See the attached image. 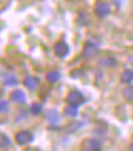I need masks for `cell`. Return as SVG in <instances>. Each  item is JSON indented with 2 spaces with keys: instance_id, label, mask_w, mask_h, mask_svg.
Listing matches in <instances>:
<instances>
[{
  "instance_id": "obj_18",
  "label": "cell",
  "mask_w": 133,
  "mask_h": 151,
  "mask_svg": "<svg viewBox=\"0 0 133 151\" xmlns=\"http://www.w3.org/2000/svg\"><path fill=\"white\" fill-rule=\"evenodd\" d=\"M9 109H10V104H9V101H6V100H1V101H0V114H4V113H7Z\"/></svg>"
},
{
  "instance_id": "obj_8",
  "label": "cell",
  "mask_w": 133,
  "mask_h": 151,
  "mask_svg": "<svg viewBox=\"0 0 133 151\" xmlns=\"http://www.w3.org/2000/svg\"><path fill=\"white\" fill-rule=\"evenodd\" d=\"M25 86L27 88H30V90H34L37 86H39V78L37 77H33V76H29V77H26L25 78Z\"/></svg>"
},
{
  "instance_id": "obj_7",
  "label": "cell",
  "mask_w": 133,
  "mask_h": 151,
  "mask_svg": "<svg viewBox=\"0 0 133 151\" xmlns=\"http://www.w3.org/2000/svg\"><path fill=\"white\" fill-rule=\"evenodd\" d=\"M46 118H47V121H49L50 124H57L59 121H60V114H59L57 110H55V109L47 110L46 111Z\"/></svg>"
},
{
  "instance_id": "obj_2",
  "label": "cell",
  "mask_w": 133,
  "mask_h": 151,
  "mask_svg": "<svg viewBox=\"0 0 133 151\" xmlns=\"http://www.w3.org/2000/svg\"><path fill=\"white\" fill-rule=\"evenodd\" d=\"M15 140H16V143L19 144V145H27L29 143L33 141V134H32L30 131H27V130H23V131L16 133Z\"/></svg>"
},
{
  "instance_id": "obj_1",
  "label": "cell",
  "mask_w": 133,
  "mask_h": 151,
  "mask_svg": "<svg viewBox=\"0 0 133 151\" xmlns=\"http://www.w3.org/2000/svg\"><path fill=\"white\" fill-rule=\"evenodd\" d=\"M66 103H67V104H70V106L79 107L80 104H83V103H84V97H83V94H82V93L73 90V91H70L69 94H67Z\"/></svg>"
},
{
  "instance_id": "obj_9",
  "label": "cell",
  "mask_w": 133,
  "mask_h": 151,
  "mask_svg": "<svg viewBox=\"0 0 133 151\" xmlns=\"http://www.w3.org/2000/svg\"><path fill=\"white\" fill-rule=\"evenodd\" d=\"M10 100L15 101V103H22V101L26 100V96L22 90H16V91H13L10 94Z\"/></svg>"
},
{
  "instance_id": "obj_16",
  "label": "cell",
  "mask_w": 133,
  "mask_h": 151,
  "mask_svg": "<svg viewBox=\"0 0 133 151\" xmlns=\"http://www.w3.org/2000/svg\"><path fill=\"white\" fill-rule=\"evenodd\" d=\"M42 104H39V103H33L32 106H30V113L33 114V116H39L40 113H42Z\"/></svg>"
},
{
  "instance_id": "obj_17",
  "label": "cell",
  "mask_w": 133,
  "mask_h": 151,
  "mask_svg": "<svg viewBox=\"0 0 133 151\" xmlns=\"http://www.w3.org/2000/svg\"><path fill=\"white\" fill-rule=\"evenodd\" d=\"M100 64H102V66L112 67V66H115V64H116V59H113V57H106V59L100 60Z\"/></svg>"
},
{
  "instance_id": "obj_12",
  "label": "cell",
  "mask_w": 133,
  "mask_h": 151,
  "mask_svg": "<svg viewBox=\"0 0 133 151\" xmlns=\"http://www.w3.org/2000/svg\"><path fill=\"white\" fill-rule=\"evenodd\" d=\"M10 138H9L7 135L4 134V133H0V150H4V148H9L10 147Z\"/></svg>"
},
{
  "instance_id": "obj_15",
  "label": "cell",
  "mask_w": 133,
  "mask_h": 151,
  "mask_svg": "<svg viewBox=\"0 0 133 151\" xmlns=\"http://www.w3.org/2000/svg\"><path fill=\"white\" fill-rule=\"evenodd\" d=\"M123 97L127 101H133V86H127L123 90Z\"/></svg>"
},
{
  "instance_id": "obj_4",
  "label": "cell",
  "mask_w": 133,
  "mask_h": 151,
  "mask_svg": "<svg viewBox=\"0 0 133 151\" xmlns=\"http://www.w3.org/2000/svg\"><path fill=\"white\" fill-rule=\"evenodd\" d=\"M94 13H96V16L100 17V19L109 16V13H110V4L103 3V1L96 3V6H94Z\"/></svg>"
},
{
  "instance_id": "obj_14",
  "label": "cell",
  "mask_w": 133,
  "mask_h": 151,
  "mask_svg": "<svg viewBox=\"0 0 133 151\" xmlns=\"http://www.w3.org/2000/svg\"><path fill=\"white\" fill-rule=\"evenodd\" d=\"M17 84H19V80H17L15 76H7V77H4V86L13 87V86H17Z\"/></svg>"
},
{
  "instance_id": "obj_19",
  "label": "cell",
  "mask_w": 133,
  "mask_h": 151,
  "mask_svg": "<svg viewBox=\"0 0 133 151\" xmlns=\"http://www.w3.org/2000/svg\"><path fill=\"white\" fill-rule=\"evenodd\" d=\"M130 150H133V143L130 144Z\"/></svg>"
},
{
  "instance_id": "obj_13",
  "label": "cell",
  "mask_w": 133,
  "mask_h": 151,
  "mask_svg": "<svg viewBox=\"0 0 133 151\" xmlns=\"http://www.w3.org/2000/svg\"><path fill=\"white\" fill-rule=\"evenodd\" d=\"M63 113H65L66 117H76V116H77V107L67 104V107H65V111H63Z\"/></svg>"
},
{
  "instance_id": "obj_5",
  "label": "cell",
  "mask_w": 133,
  "mask_h": 151,
  "mask_svg": "<svg viewBox=\"0 0 133 151\" xmlns=\"http://www.w3.org/2000/svg\"><path fill=\"white\" fill-rule=\"evenodd\" d=\"M99 51V47L93 43H86L83 49V56L86 59H92L93 56H96V53Z\"/></svg>"
},
{
  "instance_id": "obj_3",
  "label": "cell",
  "mask_w": 133,
  "mask_h": 151,
  "mask_svg": "<svg viewBox=\"0 0 133 151\" xmlns=\"http://www.w3.org/2000/svg\"><path fill=\"white\" fill-rule=\"evenodd\" d=\"M100 147H102V143H100L97 138H87V140H84L82 145H80V148L84 151H93V150H100Z\"/></svg>"
},
{
  "instance_id": "obj_6",
  "label": "cell",
  "mask_w": 133,
  "mask_h": 151,
  "mask_svg": "<svg viewBox=\"0 0 133 151\" xmlns=\"http://www.w3.org/2000/svg\"><path fill=\"white\" fill-rule=\"evenodd\" d=\"M53 49H55V54L59 56V57H66L67 53H69V47H67V44L65 42H57Z\"/></svg>"
},
{
  "instance_id": "obj_10",
  "label": "cell",
  "mask_w": 133,
  "mask_h": 151,
  "mask_svg": "<svg viewBox=\"0 0 133 151\" xmlns=\"http://www.w3.org/2000/svg\"><path fill=\"white\" fill-rule=\"evenodd\" d=\"M120 81L125 84H129L133 81V70H125L120 76Z\"/></svg>"
},
{
  "instance_id": "obj_11",
  "label": "cell",
  "mask_w": 133,
  "mask_h": 151,
  "mask_svg": "<svg viewBox=\"0 0 133 151\" xmlns=\"http://www.w3.org/2000/svg\"><path fill=\"white\" fill-rule=\"evenodd\" d=\"M46 78H47V81H50V83H57L59 80H60V73H59L57 70H52V71H49L46 74Z\"/></svg>"
}]
</instances>
